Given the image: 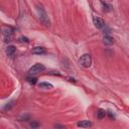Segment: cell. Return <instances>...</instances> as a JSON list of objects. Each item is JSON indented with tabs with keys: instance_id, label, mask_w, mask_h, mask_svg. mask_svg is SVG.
I'll return each instance as SVG.
<instances>
[{
	"instance_id": "1",
	"label": "cell",
	"mask_w": 129,
	"mask_h": 129,
	"mask_svg": "<svg viewBox=\"0 0 129 129\" xmlns=\"http://www.w3.org/2000/svg\"><path fill=\"white\" fill-rule=\"evenodd\" d=\"M36 10H37V12H38V17H39L41 22L44 23L45 25H47V26H49L50 25V21H49L48 15L47 11L45 10V8L42 7L41 5H37L36 6Z\"/></svg>"
},
{
	"instance_id": "2",
	"label": "cell",
	"mask_w": 129,
	"mask_h": 129,
	"mask_svg": "<svg viewBox=\"0 0 129 129\" xmlns=\"http://www.w3.org/2000/svg\"><path fill=\"white\" fill-rule=\"evenodd\" d=\"M80 64L84 68H90L92 64V57L89 55V53H85L83 55L79 61Z\"/></svg>"
},
{
	"instance_id": "3",
	"label": "cell",
	"mask_w": 129,
	"mask_h": 129,
	"mask_svg": "<svg viewBox=\"0 0 129 129\" xmlns=\"http://www.w3.org/2000/svg\"><path fill=\"white\" fill-rule=\"evenodd\" d=\"M46 67L42 64H35L34 66H32L29 70H28V74L30 76H34V75H37L39 73H41L42 71H45Z\"/></svg>"
},
{
	"instance_id": "4",
	"label": "cell",
	"mask_w": 129,
	"mask_h": 129,
	"mask_svg": "<svg viewBox=\"0 0 129 129\" xmlns=\"http://www.w3.org/2000/svg\"><path fill=\"white\" fill-rule=\"evenodd\" d=\"M3 33V37H4V41L9 42L12 40V36H13V29L11 27H4L2 30Z\"/></svg>"
},
{
	"instance_id": "5",
	"label": "cell",
	"mask_w": 129,
	"mask_h": 129,
	"mask_svg": "<svg viewBox=\"0 0 129 129\" xmlns=\"http://www.w3.org/2000/svg\"><path fill=\"white\" fill-rule=\"evenodd\" d=\"M93 22L95 24V26L97 28H103L105 26V21L103 18L99 17V16H94L93 17Z\"/></svg>"
},
{
	"instance_id": "6",
	"label": "cell",
	"mask_w": 129,
	"mask_h": 129,
	"mask_svg": "<svg viewBox=\"0 0 129 129\" xmlns=\"http://www.w3.org/2000/svg\"><path fill=\"white\" fill-rule=\"evenodd\" d=\"M31 52L33 53V55H45V53L47 52L46 48H42V47H35L32 48Z\"/></svg>"
},
{
	"instance_id": "7",
	"label": "cell",
	"mask_w": 129,
	"mask_h": 129,
	"mask_svg": "<svg viewBox=\"0 0 129 129\" xmlns=\"http://www.w3.org/2000/svg\"><path fill=\"white\" fill-rule=\"evenodd\" d=\"M103 42H104L106 46H110V45H112L113 42H114V38H113L112 36L108 35V34H106V35L104 36V38H103Z\"/></svg>"
},
{
	"instance_id": "8",
	"label": "cell",
	"mask_w": 129,
	"mask_h": 129,
	"mask_svg": "<svg viewBox=\"0 0 129 129\" xmlns=\"http://www.w3.org/2000/svg\"><path fill=\"white\" fill-rule=\"evenodd\" d=\"M38 87H39L40 89L50 90V89L53 88V86H52L51 84H49V83H46V82H44V83H39V84H38Z\"/></svg>"
},
{
	"instance_id": "9",
	"label": "cell",
	"mask_w": 129,
	"mask_h": 129,
	"mask_svg": "<svg viewBox=\"0 0 129 129\" xmlns=\"http://www.w3.org/2000/svg\"><path fill=\"white\" fill-rule=\"evenodd\" d=\"M91 122L88 121V120H82L80 122H78V126L79 127H82V128H89L91 126Z\"/></svg>"
},
{
	"instance_id": "10",
	"label": "cell",
	"mask_w": 129,
	"mask_h": 129,
	"mask_svg": "<svg viewBox=\"0 0 129 129\" xmlns=\"http://www.w3.org/2000/svg\"><path fill=\"white\" fill-rule=\"evenodd\" d=\"M5 52H6V55L7 56H12L13 53L15 52V47L14 46H8L7 48H6V49H5Z\"/></svg>"
},
{
	"instance_id": "11",
	"label": "cell",
	"mask_w": 129,
	"mask_h": 129,
	"mask_svg": "<svg viewBox=\"0 0 129 129\" xmlns=\"http://www.w3.org/2000/svg\"><path fill=\"white\" fill-rule=\"evenodd\" d=\"M106 116V112H105V110H103V109H99L98 110V112H97V117L99 118V119H103V118Z\"/></svg>"
},
{
	"instance_id": "12",
	"label": "cell",
	"mask_w": 129,
	"mask_h": 129,
	"mask_svg": "<svg viewBox=\"0 0 129 129\" xmlns=\"http://www.w3.org/2000/svg\"><path fill=\"white\" fill-rule=\"evenodd\" d=\"M27 81H28V83L34 85V84H36L37 79H36V78H32V77H28V78H27Z\"/></svg>"
},
{
	"instance_id": "13",
	"label": "cell",
	"mask_w": 129,
	"mask_h": 129,
	"mask_svg": "<svg viewBox=\"0 0 129 129\" xmlns=\"http://www.w3.org/2000/svg\"><path fill=\"white\" fill-rule=\"evenodd\" d=\"M20 42H28V38L27 37H19V39H18Z\"/></svg>"
},
{
	"instance_id": "14",
	"label": "cell",
	"mask_w": 129,
	"mask_h": 129,
	"mask_svg": "<svg viewBox=\"0 0 129 129\" xmlns=\"http://www.w3.org/2000/svg\"><path fill=\"white\" fill-rule=\"evenodd\" d=\"M39 125L36 123V122H32V123H30V127H32V128H34V127H38Z\"/></svg>"
},
{
	"instance_id": "15",
	"label": "cell",
	"mask_w": 129,
	"mask_h": 129,
	"mask_svg": "<svg viewBox=\"0 0 129 129\" xmlns=\"http://www.w3.org/2000/svg\"><path fill=\"white\" fill-rule=\"evenodd\" d=\"M55 127H61V128H64V126H62V125H55Z\"/></svg>"
}]
</instances>
